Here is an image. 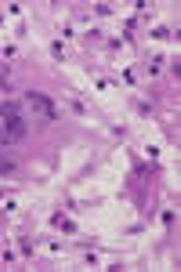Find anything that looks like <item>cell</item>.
<instances>
[{
  "instance_id": "cell-1",
  "label": "cell",
  "mask_w": 181,
  "mask_h": 272,
  "mask_svg": "<svg viewBox=\"0 0 181 272\" xmlns=\"http://www.w3.org/2000/svg\"><path fill=\"white\" fill-rule=\"evenodd\" d=\"M29 102H33V105H40V113H48V116H54V105H51L48 98H44V95H29Z\"/></svg>"
}]
</instances>
